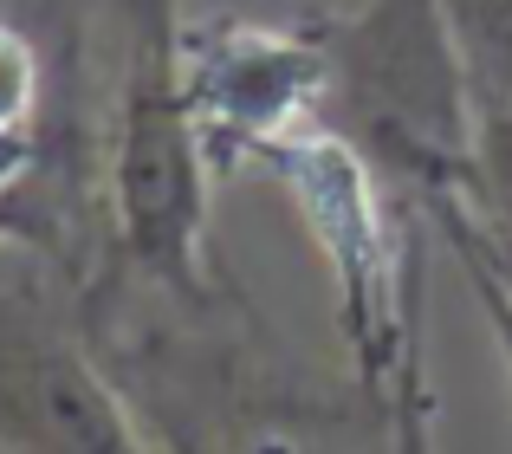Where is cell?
Wrapping results in <instances>:
<instances>
[{
  "label": "cell",
  "mask_w": 512,
  "mask_h": 454,
  "mask_svg": "<svg viewBox=\"0 0 512 454\" xmlns=\"http://www.w3.org/2000/svg\"><path fill=\"white\" fill-rule=\"evenodd\" d=\"M104 39V195L117 260L182 305L227 299L208 247L214 163L182 85V13L175 0H98Z\"/></svg>",
  "instance_id": "6da1fadb"
},
{
  "label": "cell",
  "mask_w": 512,
  "mask_h": 454,
  "mask_svg": "<svg viewBox=\"0 0 512 454\" xmlns=\"http://www.w3.org/2000/svg\"><path fill=\"white\" fill-rule=\"evenodd\" d=\"M325 111L350 150L389 182L402 208H435L474 182V85L441 0H363L357 13H318Z\"/></svg>",
  "instance_id": "7a4b0ae2"
},
{
  "label": "cell",
  "mask_w": 512,
  "mask_h": 454,
  "mask_svg": "<svg viewBox=\"0 0 512 454\" xmlns=\"http://www.w3.org/2000/svg\"><path fill=\"white\" fill-rule=\"evenodd\" d=\"M260 176H273L299 208L338 292V331L357 364V390L370 409H383L409 344L422 338V234L389 182L325 124L273 143Z\"/></svg>",
  "instance_id": "3957f363"
},
{
  "label": "cell",
  "mask_w": 512,
  "mask_h": 454,
  "mask_svg": "<svg viewBox=\"0 0 512 454\" xmlns=\"http://www.w3.org/2000/svg\"><path fill=\"white\" fill-rule=\"evenodd\" d=\"M0 260V454H156L98 364L78 292L39 253Z\"/></svg>",
  "instance_id": "277c9868"
},
{
  "label": "cell",
  "mask_w": 512,
  "mask_h": 454,
  "mask_svg": "<svg viewBox=\"0 0 512 454\" xmlns=\"http://www.w3.org/2000/svg\"><path fill=\"white\" fill-rule=\"evenodd\" d=\"M325 39L318 13L305 20H240V13H208L182 26V85L195 104L201 143H208L214 182H234L260 169L273 143L299 137L325 111Z\"/></svg>",
  "instance_id": "5b68a950"
},
{
  "label": "cell",
  "mask_w": 512,
  "mask_h": 454,
  "mask_svg": "<svg viewBox=\"0 0 512 454\" xmlns=\"http://www.w3.org/2000/svg\"><path fill=\"white\" fill-rule=\"evenodd\" d=\"M467 202H474V215L512 247V104H500V111H480Z\"/></svg>",
  "instance_id": "8992f818"
},
{
  "label": "cell",
  "mask_w": 512,
  "mask_h": 454,
  "mask_svg": "<svg viewBox=\"0 0 512 454\" xmlns=\"http://www.w3.org/2000/svg\"><path fill=\"white\" fill-rule=\"evenodd\" d=\"M383 422H389V454H435V390H428L422 338L409 344V357H402L396 383H389Z\"/></svg>",
  "instance_id": "52a82bcc"
}]
</instances>
